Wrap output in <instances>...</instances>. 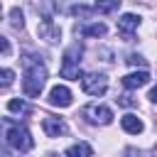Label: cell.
<instances>
[{
    "label": "cell",
    "mask_w": 157,
    "mask_h": 157,
    "mask_svg": "<svg viewBox=\"0 0 157 157\" xmlns=\"http://www.w3.org/2000/svg\"><path fill=\"white\" fill-rule=\"evenodd\" d=\"M0 135H2L5 142H7L12 150H17V152H29V150L34 147L32 132H29L22 123H17V120H12V118H2V120H0Z\"/></svg>",
    "instance_id": "1"
},
{
    "label": "cell",
    "mask_w": 157,
    "mask_h": 157,
    "mask_svg": "<svg viewBox=\"0 0 157 157\" xmlns=\"http://www.w3.org/2000/svg\"><path fill=\"white\" fill-rule=\"evenodd\" d=\"M47 83V66L34 59V56H27L25 59V76H22V91L27 98H37L42 93Z\"/></svg>",
    "instance_id": "2"
},
{
    "label": "cell",
    "mask_w": 157,
    "mask_h": 157,
    "mask_svg": "<svg viewBox=\"0 0 157 157\" xmlns=\"http://www.w3.org/2000/svg\"><path fill=\"white\" fill-rule=\"evenodd\" d=\"M81 118L91 125H110L113 123V110L103 103H88L81 108Z\"/></svg>",
    "instance_id": "3"
},
{
    "label": "cell",
    "mask_w": 157,
    "mask_h": 157,
    "mask_svg": "<svg viewBox=\"0 0 157 157\" xmlns=\"http://www.w3.org/2000/svg\"><path fill=\"white\" fill-rule=\"evenodd\" d=\"M78 61H81V47L78 44H74V47H69L66 49V54H64V61H61V78H71V81H78V76H81V69H78Z\"/></svg>",
    "instance_id": "4"
},
{
    "label": "cell",
    "mask_w": 157,
    "mask_h": 157,
    "mask_svg": "<svg viewBox=\"0 0 157 157\" xmlns=\"http://www.w3.org/2000/svg\"><path fill=\"white\" fill-rule=\"evenodd\" d=\"M78 78H81V88H83L88 96H103L105 88H108V78H105V74H96V71H91V74H83V76H78Z\"/></svg>",
    "instance_id": "5"
},
{
    "label": "cell",
    "mask_w": 157,
    "mask_h": 157,
    "mask_svg": "<svg viewBox=\"0 0 157 157\" xmlns=\"http://www.w3.org/2000/svg\"><path fill=\"white\" fill-rule=\"evenodd\" d=\"M137 27H140V15L128 12V15H123V17L118 20V32H120V37H123L125 42L132 39V34L137 32Z\"/></svg>",
    "instance_id": "6"
},
{
    "label": "cell",
    "mask_w": 157,
    "mask_h": 157,
    "mask_svg": "<svg viewBox=\"0 0 157 157\" xmlns=\"http://www.w3.org/2000/svg\"><path fill=\"white\" fill-rule=\"evenodd\" d=\"M42 130L49 135V137H61V135H66V123L61 120V118H56V115H44L42 118Z\"/></svg>",
    "instance_id": "7"
},
{
    "label": "cell",
    "mask_w": 157,
    "mask_h": 157,
    "mask_svg": "<svg viewBox=\"0 0 157 157\" xmlns=\"http://www.w3.org/2000/svg\"><path fill=\"white\" fill-rule=\"evenodd\" d=\"M37 32H39V37L47 39V42H59V37H61V29H59V25L52 22V17H42Z\"/></svg>",
    "instance_id": "8"
},
{
    "label": "cell",
    "mask_w": 157,
    "mask_h": 157,
    "mask_svg": "<svg viewBox=\"0 0 157 157\" xmlns=\"http://www.w3.org/2000/svg\"><path fill=\"white\" fill-rule=\"evenodd\" d=\"M49 103L56 108H69L71 105V91L66 86H54L49 91Z\"/></svg>",
    "instance_id": "9"
},
{
    "label": "cell",
    "mask_w": 157,
    "mask_h": 157,
    "mask_svg": "<svg viewBox=\"0 0 157 157\" xmlns=\"http://www.w3.org/2000/svg\"><path fill=\"white\" fill-rule=\"evenodd\" d=\"M147 83H150V71H145V69L123 76V86H125V88H142V86H147Z\"/></svg>",
    "instance_id": "10"
},
{
    "label": "cell",
    "mask_w": 157,
    "mask_h": 157,
    "mask_svg": "<svg viewBox=\"0 0 157 157\" xmlns=\"http://www.w3.org/2000/svg\"><path fill=\"white\" fill-rule=\"evenodd\" d=\"M120 125H123V130H125V132H130V135H140V132L145 130L142 120H140L137 115H132V113L123 115V118H120Z\"/></svg>",
    "instance_id": "11"
},
{
    "label": "cell",
    "mask_w": 157,
    "mask_h": 157,
    "mask_svg": "<svg viewBox=\"0 0 157 157\" xmlns=\"http://www.w3.org/2000/svg\"><path fill=\"white\" fill-rule=\"evenodd\" d=\"M7 110H10V113H20V115H29V113H32V105L25 103L22 98H12V101L7 103Z\"/></svg>",
    "instance_id": "12"
},
{
    "label": "cell",
    "mask_w": 157,
    "mask_h": 157,
    "mask_svg": "<svg viewBox=\"0 0 157 157\" xmlns=\"http://www.w3.org/2000/svg\"><path fill=\"white\" fill-rule=\"evenodd\" d=\"M120 7V0H96V12L101 15H110Z\"/></svg>",
    "instance_id": "13"
},
{
    "label": "cell",
    "mask_w": 157,
    "mask_h": 157,
    "mask_svg": "<svg viewBox=\"0 0 157 157\" xmlns=\"http://www.w3.org/2000/svg\"><path fill=\"white\" fill-rule=\"evenodd\" d=\"M81 34H83V37H103V34H105V25H103V22L86 25V27H81Z\"/></svg>",
    "instance_id": "14"
},
{
    "label": "cell",
    "mask_w": 157,
    "mask_h": 157,
    "mask_svg": "<svg viewBox=\"0 0 157 157\" xmlns=\"http://www.w3.org/2000/svg\"><path fill=\"white\" fill-rule=\"evenodd\" d=\"M66 155H69V157H76V155H86V157H88V155H93V147L78 142V145H71V147L66 150Z\"/></svg>",
    "instance_id": "15"
},
{
    "label": "cell",
    "mask_w": 157,
    "mask_h": 157,
    "mask_svg": "<svg viewBox=\"0 0 157 157\" xmlns=\"http://www.w3.org/2000/svg\"><path fill=\"white\" fill-rule=\"evenodd\" d=\"M12 81H15V71L12 69H0V91L10 88Z\"/></svg>",
    "instance_id": "16"
},
{
    "label": "cell",
    "mask_w": 157,
    "mask_h": 157,
    "mask_svg": "<svg viewBox=\"0 0 157 157\" xmlns=\"http://www.w3.org/2000/svg\"><path fill=\"white\" fill-rule=\"evenodd\" d=\"M10 25H12L15 29H22V27H25V17H22V10H20V7H12V10H10Z\"/></svg>",
    "instance_id": "17"
},
{
    "label": "cell",
    "mask_w": 157,
    "mask_h": 157,
    "mask_svg": "<svg viewBox=\"0 0 157 157\" xmlns=\"http://www.w3.org/2000/svg\"><path fill=\"white\" fill-rule=\"evenodd\" d=\"M125 61H128L130 66H142V69L147 66V59H145V56H140V54H130Z\"/></svg>",
    "instance_id": "18"
},
{
    "label": "cell",
    "mask_w": 157,
    "mask_h": 157,
    "mask_svg": "<svg viewBox=\"0 0 157 157\" xmlns=\"http://www.w3.org/2000/svg\"><path fill=\"white\" fill-rule=\"evenodd\" d=\"M115 101H118V105H125V108H132V105H137V101H135L130 93H123V96H118Z\"/></svg>",
    "instance_id": "19"
},
{
    "label": "cell",
    "mask_w": 157,
    "mask_h": 157,
    "mask_svg": "<svg viewBox=\"0 0 157 157\" xmlns=\"http://www.w3.org/2000/svg\"><path fill=\"white\" fill-rule=\"evenodd\" d=\"M0 54H10V42L0 34Z\"/></svg>",
    "instance_id": "20"
},
{
    "label": "cell",
    "mask_w": 157,
    "mask_h": 157,
    "mask_svg": "<svg viewBox=\"0 0 157 157\" xmlns=\"http://www.w3.org/2000/svg\"><path fill=\"white\" fill-rule=\"evenodd\" d=\"M0 15H2V5H0Z\"/></svg>",
    "instance_id": "21"
}]
</instances>
